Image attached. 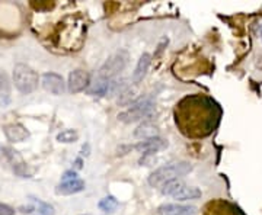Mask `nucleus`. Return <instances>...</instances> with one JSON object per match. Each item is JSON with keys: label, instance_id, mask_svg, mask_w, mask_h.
I'll use <instances>...</instances> for the list:
<instances>
[{"label": "nucleus", "instance_id": "nucleus-1", "mask_svg": "<svg viewBox=\"0 0 262 215\" xmlns=\"http://www.w3.org/2000/svg\"><path fill=\"white\" fill-rule=\"evenodd\" d=\"M192 170V164L188 161H177V163H169L162 168L156 169L147 179L149 185L151 187H162L168 182L184 178Z\"/></svg>", "mask_w": 262, "mask_h": 215}, {"label": "nucleus", "instance_id": "nucleus-2", "mask_svg": "<svg viewBox=\"0 0 262 215\" xmlns=\"http://www.w3.org/2000/svg\"><path fill=\"white\" fill-rule=\"evenodd\" d=\"M12 79H13L15 87L24 94L35 92L38 83H39V76H38L37 71L31 66L24 64V63H18L16 66L13 67Z\"/></svg>", "mask_w": 262, "mask_h": 215}, {"label": "nucleus", "instance_id": "nucleus-3", "mask_svg": "<svg viewBox=\"0 0 262 215\" xmlns=\"http://www.w3.org/2000/svg\"><path fill=\"white\" fill-rule=\"evenodd\" d=\"M130 60V54L125 50H118L117 53H114L113 56L108 57V60L103 63L99 71H98V77H102L106 80H111L117 75H120L122 70L127 67Z\"/></svg>", "mask_w": 262, "mask_h": 215}, {"label": "nucleus", "instance_id": "nucleus-4", "mask_svg": "<svg viewBox=\"0 0 262 215\" xmlns=\"http://www.w3.org/2000/svg\"><path fill=\"white\" fill-rule=\"evenodd\" d=\"M155 109V103L150 98H143L140 101L134 102L127 111L118 113V120L124 124H131V122L140 121L143 118L149 116L151 111Z\"/></svg>", "mask_w": 262, "mask_h": 215}, {"label": "nucleus", "instance_id": "nucleus-5", "mask_svg": "<svg viewBox=\"0 0 262 215\" xmlns=\"http://www.w3.org/2000/svg\"><path fill=\"white\" fill-rule=\"evenodd\" d=\"M0 151L3 154V157L6 159V161L12 166V170L15 175H18L19 178H31L34 170L29 169V166L24 161V159L20 157L16 150L10 149V147H0Z\"/></svg>", "mask_w": 262, "mask_h": 215}, {"label": "nucleus", "instance_id": "nucleus-6", "mask_svg": "<svg viewBox=\"0 0 262 215\" xmlns=\"http://www.w3.org/2000/svg\"><path fill=\"white\" fill-rule=\"evenodd\" d=\"M89 84H91V76L82 68H76L69 75L67 89L70 93H80L89 87Z\"/></svg>", "mask_w": 262, "mask_h": 215}, {"label": "nucleus", "instance_id": "nucleus-7", "mask_svg": "<svg viewBox=\"0 0 262 215\" xmlns=\"http://www.w3.org/2000/svg\"><path fill=\"white\" fill-rule=\"evenodd\" d=\"M42 87L50 92L51 94H56V96H60L66 92V82L63 79V76L57 75V73H53V71H48L46 75L42 76Z\"/></svg>", "mask_w": 262, "mask_h": 215}, {"label": "nucleus", "instance_id": "nucleus-8", "mask_svg": "<svg viewBox=\"0 0 262 215\" xmlns=\"http://www.w3.org/2000/svg\"><path fill=\"white\" fill-rule=\"evenodd\" d=\"M3 134L10 142H24L29 138V131L19 122L3 125Z\"/></svg>", "mask_w": 262, "mask_h": 215}, {"label": "nucleus", "instance_id": "nucleus-9", "mask_svg": "<svg viewBox=\"0 0 262 215\" xmlns=\"http://www.w3.org/2000/svg\"><path fill=\"white\" fill-rule=\"evenodd\" d=\"M196 206L184 204H163L158 208L159 215H196Z\"/></svg>", "mask_w": 262, "mask_h": 215}, {"label": "nucleus", "instance_id": "nucleus-10", "mask_svg": "<svg viewBox=\"0 0 262 215\" xmlns=\"http://www.w3.org/2000/svg\"><path fill=\"white\" fill-rule=\"evenodd\" d=\"M150 64H151V56L149 53H143L137 61V66L133 71V76H131V82L134 84H139L140 82H143V79L146 77L147 71H149Z\"/></svg>", "mask_w": 262, "mask_h": 215}, {"label": "nucleus", "instance_id": "nucleus-11", "mask_svg": "<svg viewBox=\"0 0 262 215\" xmlns=\"http://www.w3.org/2000/svg\"><path fill=\"white\" fill-rule=\"evenodd\" d=\"M168 147V141L163 140L162 137H153L149 140L139 141L136 146H133V149H136L140 153H153V151H160V150Z\"/></svg>", "mask_w": 262, "mask_h": 215}, {"label": "nucleus", "instance_id": "nucleus-12", "mask_svg": "<svg viewBox=\"0 0 262 215\" xmlns=\"http://www.w3.org/2000/svg\"><path fill=\"white\" fill-rule=\"evenodd\" d=\"M84 189V182L82 179H75L69 182H61L56 187L57 195H75Z\"/></svg>", "mask_w": 262, "mask_h": 215}, {"label": "nucleus", "instance_id": "nucleus-13", "mask_svg": "<svg viewBox=\"0 0 262 215\" xmlns=\"http://www.w3.org/2000/svg\"><path fill=\"white\" fill-rule=\"evenodd\" d=\"M12 101V84L8 75L0 70V108L9 106Z\"/></svg>", "mask_w": 262, "mask_h": 215}, {"label": "nucleus", "instance_id": "nucleus-14", "mask_svg": "<svg viewBox=\"0 0 262 215\" xmlns=\"http://www.w3.org/2000/svg\"><path fill=\"white\" fill-rule=\"evenodd\" d=\"M110 86H111V80H106V79H102V77L96 76L86 90H88V93L91 94V96H99L101 98V96H105V94L108 93Z\"/></svg>", "mask_w": 262, "mask_h": 215}, {"label": "nucleus", "instance_id": "nucleus-15", "mask_svg": "<svg viewBox=\"0 0 262 215\" xmlns=\"http://www.w3.org/2000/svg\"><path fill=\"white\" fill-rule=\"evenodd\" d=\"M203 197V192L195 186H188V185H184V186L179 189L177 194H173L172 198L177 199L179 202H187V201H194V199H198V198Z\"/></svg>", "mask_w": 262, "mask_h": 215}, {"label": "nucleus", "instance_id": "nucleus-16", "mask_svg": "<svg viewBox=\"0 0 262 215\" xmlns=\"http://www.w3.org/2000/svg\"><path fill=\"white\" fill-rule=\"evenodd\" d=\"M134 137L141 138V140H149V138H153V137H159V128L151 122H143L141 125H139L136 128Z\"/></svg>", "mask_w": 262, "mask_h": 215}, {"label": "nucleus", "instance_id": "nucleus-17", "mask_svg": "<svg viewBox=\"0 0 262 215\" xmlns=\"http://www.w3.org/2000/svg\"><path fill=\"white\" fill-rule=\"evenodd\" d=\"M32 202H34V215H54V206L50 205L48 202H44L41 199L37 198H32Z\"/></svg>", "mask_w": 262, "mask_h": 215}, {"label": "nucleus", "instance_id": "nucleus-18", "mask_svg": "<svg viewBox=\"0 0 262 215\" xmlns=\"http://www.w3.org/2000/svg\"><path fill=\"white\" fill-rule=\"evenodd\" d=\"M99 209L103 211V212H106V214H110V212H114L115 209H117V206H118V199L113 195H108V197L102 198L101 201H99Z\"/></svg>", "mask_w": 262, "mask_h": 215}, {"label": "nucleus", "instance_id": "nucleus-19", "mask_svg": "<svg viewBox=\"0 0 262 215\" xmlns=\"http://www.w3.org/2000/svg\"><path fill=\"white\" fill-rule=\"evenodd\" d=\"M185 183L181 180V179H177V180H172V182H168L166 185H163V186L160 187V190H162V194L163 195H168V197H172L173 194H177L181 187L184 186Z\"/></svg>", "mask_w": 262, "mask_h": 215}, {"label": "nucleus", "instance_id": "nucleus-20", "mask_svg": "<svg viewBox=\"0 0 262 215\" xmlns=\"http://www.w3.org/2000/svg\"><path fill=\"white\" fill-rule=\"evenodd\" d=\"M79 140V132L76 130H64V131L57 134V141L58 142H64V144H70Z\"/></svg>", "mask_w": 262, "mask_h": 215}, {"label": "nucleus", "instance_id": "nucleus-21", "mask_svg": "<svg viewBox=\"0 0 262 215\" xmlns=\"http://www.w3.org/2000/svg\"><path fill=\"white\" fill-rule=\"evenodd\" d=\"M15 212H16V211H15L12 206L0 202V215H15Z\"/></svg>", "mask_w": 262, "mask_h": 215}, {"label": "nucleus", "instance_id": "nucleus-22", "mask_svg": "<svg viewBox=\"0 0 262 215\" xmlns=\"http://www.w3.org/2000/svg\"><path fill=\"white\" fill-rule=\"evenodd\" d=\"M75 179H79L75 170H67V172H64V175L61 176V182H69V180H75Z\"/></svg>", "mask_w": 262, "mask_h": 215}, {"label": "nucleus", "instance_id": "nucleus-23", "mask_svg": "<svg viewBox=\"0 0 262 215\" xmlns=\"http://www.w3.org/2000/svg\"><path fill=\"white\" fill-rule=\"evenodd\" d=\"M88 151H89V144H86V146L82 147V156H89V153H88Z\"/></svg>", "mask_w": 262, "mask_h": 215}, {"label": "nucleus", "instance_id": "nucleus-24", "mask_svg": "<svg viewBox=\"0 0 262 215\" xmlns=\"http://www.w3.org/2000/svg\"><path fill=\"white\" fill-rule=\"evenodd\" d=\"M75 164H76V169H80V168H82V159H77V160H76Z\"/></svg>", "mask_w": 262, "mask_h": 215}, {"label": "nucleus", "instance_id": "nucleus-25", "mask_svg": "<svg viewBox=\"0 0 262 215\" xmlns=\"http://www.w3.org/2000/svg\"><path fill=\"white\" fill-rule=\"evenodd\" d=\"M259 37H261V41H262V25L259 27Z\"/></svg>", "mask_w": 262, "mask_h": 215}, {"label": "nucleus", "instance_id": "nucleus-26", "mask_svg": "<svg viewBox=\"0 0 262 215\" xmlns=\"http://www.w3.org/2000/svg\"><path fill=\"white\" fill-rule=\"evenodd\" d=\"M80 215H89V214H80Z\"/></svg>", "mask_w": 262, "mask_h": 215}]
</instances>
